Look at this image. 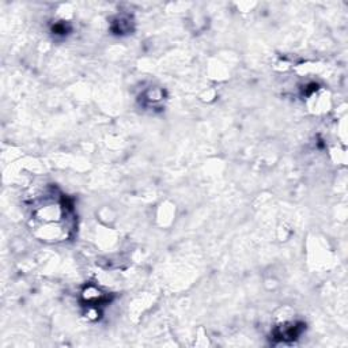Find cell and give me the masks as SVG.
I'll return each mask as SVG.
<instances>
[{
	"mask_svg": "<svg viewBox=\"0 0 348 348\" xmlns=\"http://www.w3.org/2000/svg\"><path fill=\"white\" fill-rule=\"evenodd\" d=\"M300 331H302V326H299L298 324H290V325L279 328L276 331V335L280 340H292L296 339L300 335Z\"/></svg>",
	"mask_w": 348,
	"mask_h": 348,
	"instance_id": "cell-1",
	"label": "cell"
}]
</instances>
